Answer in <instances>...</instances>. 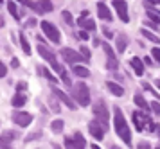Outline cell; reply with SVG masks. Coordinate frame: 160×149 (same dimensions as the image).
<instances>
[{"label": "cell", "instance_id": "cell-18", "mask_svg": "<svg viewBox=\"0 0 160 149\" xmlns=\"http://www.w3.org/2000/svg\"><path fill=\"white\" fill-rule=\"evenodd\" d=\"M25 102H27V97L23 95V93H16L15 97L11 99V104L15 108H23L25 106Z\"/></svg>", "mask_w": 160, "mask_h": 149}, {"label": "cell", "instance_id": "cell-35", "mask_svg": "<svg viewBox=\"0 0 160 149\" xmlns=\"http://www.w3.org/2000/svg\"><path fill=\"white\" fill-rule=\"evenodd\" d=\"M151 56L155 57V61H157V63H160V47H155V49L151 50Z\"/></svg>", "mask_w": 160, "mask_h": 149}, {"label": "cell", "instance_id": "cell-38", "mask_svg": "<svg viewBox=\"0 0 160 149\" xmlns=\"http://www.w3.org/2000/svg\"><path fill=\"white\" fill-rule=\"evenodd\" d=\"M25 88H27V83H25V81H20V83L16 85V90H18V92H22V90H25Z\"/></svg>", "mask_w": 160, "mask_h": 149}, {"label": "cell", "instance_id": "cell-7", "mask_svg": "<svg viewBox=\"0 0 160 149\" xmlns=\"http://www.w3.org/2000/svg\"><path fill=\"white\" fill-rule=\"evenodd\" d=\"M87 140L83 138L79 131H76L72 137H65V149H85Z\"/></svg>", "mask_w": 160, "mask_h": 149}, {"label": "cell", "instance_id": "cell-6", "mask_svg": "<svg viewBox=\"0 0 160 149\" xmlns=\"http://www.w3.org/2000/svg\"><path fill=\"white\" fill-rule=\"evenodd\" d=\"M40 27H42V31H43V34L47 36V38H49L52 43H59V42H61V34H59L58 27H56L54 23L43 20L42 23H40Z\"/></svg>", "mask_w": 160, "mask_h": 149}, {"label": "cell", "instance_id": "cell-36", "mask_svg": "<svg viewBox=\"0 0 160 149\" xmlns=\"http://www.w3.org/2000/svg\"><path fill=\"white\" fill-rule=\"evenodd\" d=\"M81 56L85 57V59H90V50H88V47H85V45H81Z\"/></svg>", "mask_w": 160, "mask_h": 149}, {"label": "cell", "instance_id": "cell-47", "mask_svg": "<svg viewBox=\"0 0 160 149\" xmlns=\"http://www.w3.org/2000/svg\"><path fill=\"white\" fill-rule=\"evenodd\" d=\"M157 85H158V88H160V79H158V81H157Z\"/></svg>", "mask_w": 160, "mask_h": 149}, {"label": "cell", "instance_id": "cell-17", "mask_svg": "<svg viewBox=\"0 0 160 149\" xmlns=\"http://www.w3.org/2000/svg\"><path fill=\"white\" fill-rule=\"evenodd\" d=\"M78 23H79L81 31H87V32L95 29V22L94 20H88V18H79V20H78Z\"/></svg>", "mask_w": 160, "mask_h": 149}, {"label": "cell", "instance_id": "cell-13", "mask_svg": "<svg viewBox=\"0 0 160 149\" xmlns=\"http://www.w3.org/2000/svg\"><path fill=\"white\" fill-rule=\"evenodd\" d=\"M88 131H90V135L94 137L95 140H102V138H104V133H106L97 121H92L90 124H88Z\"/></svg>", "mask_w": 160, "mask_h": 149}, {"label": "cell", "instance_id": "cell-45", "mask_svg": "<svg viewBox=\"0 0 160 149\" xmlns=\"http://www.w3.org/2000/svg\"><path fill=\"white\" fill-rule=\"evenodd\" d=\"M102 32H104V34L108 36V38H110V36H112V32H110V31H108V27H104V29H102Z\"/></svg>", "mask_w": 160, "mask_h": 149}, {"label": "cell", "instance_id": "cell-37", "mask_svg": "<svg viewBox=\"0 0 160 149\" xmlns=\"http://www.w3.org/2000/svg\"><path fill=\"white\" fill-rule=\"evenodd\" d=\"M6 74H8V67L0 61V77H6Z\"/></svg>", "mask_w": 160, "mask_h": 149}, {"label": "cell", "instance_id": "cell-5", "mask_svg": "<svg viewBox=\"0 0 160 149\" xmlns=\"http://www.w3.org/2000/svg\"><path fill=\"white\" fill-rule=\"evenodd\" d=\"M38 54H40V56L43 57L45 61H49V63L52 65V68H54V70L58 72V74L65 72L63 68H61V65H59L58 61H56V54H54V52H52L51 49H47V47H45L43 43H40V45H38Z\"/></svg>", "mask_w": 160, "mask_h": 149}, {"label": "cell", "instance_id": "cell-10", "mask_svg": "<svg viewBox=\"0 0 160 149\" xmlns=\"http://www.w3.org/2000/svg\"><path fill=\"white\" fill-rule=\"evenodd\" d=\"M13 122H15L16 126L25 128V126H29L31 122H32V115L27 113V112H15L13 113Z\"/></svg>", "mask_w": 160, "mask_h": 149}, {"label": "cell", "instance_id": "cell-25", "mask_svg": "<svg viewBox=\"0 0 160 149\" xmlns=\"http://www.w3.org/2000/svg\"><path fill=\"white\" fill-rule=\"evenodd\" d=\"M8 9H9V14H11L15 20H20V14H18V9H16L15 2H8Z\"/></svg>", "mask_w": 160, "mask_h": 149}, {"label": "cell", "instance_id": "cell-27", "mask_svg": "<svg viewBox=\"0 0 160 149\" xmlns=\"http://www.w3.org/2000/svg\"><path fill=\"white\" fill-rule=\"evenodd\" d=\"M101 47H102V50L106 52V56H108V59H115V54H113V49L110 47L108 43H106V42H102V43H101Z\"/></svg>", "mask_w": 160, "mask_h": 149}, {"label": "cell", "instance_id": "cell-41", "mask_svg": "<svg viewBox=\"0 0 160 149\" xmlns=\"http://www.w3.org/2000/svg\"><path fill=\"white\" fill-rule=\"evenodd\" d=\"M11 67H13V68H18V67H20V63H18V59H16V57L11 59Z\"/></svg>", "mask_w": 160, "mask_h": 149}, {"label": "cell", "instance_id": "cell-24", "mask_svg": "<svg viewBox=\"0 0 160 149\" xmlns=\"http://www.w3.org/2000/svg\"><path fill=\"white\" fill-rule=\"evenodd\" d=\"M140 34L144 36V38H148V40H151L153 43H160V38L157 34H153L151 31H148V29H140Z\"/></svg>", "mask_w": 160, "mask_h": 149}, {"label": "cell", "instance_id": "cell-14", "mask_svg": "<svg viewBox=\"0 0 160 149\" xmlns=\"http://www.w3.org/2000/svg\"><path fill=\"white\" fill-rule=\"evenodd\" d=\"M97 14L101 20H106V22H112V13L108 11V6L104 2H97Z\"/></svg>", "mask_w": 160, "mask_h": 149}, {"label": "cell", "instance_id": "cell-42", "mask_svg": "<svg viewBox=\"0 0 160 149\" xmlns=\"http://www.w3.org/2000/svg\"><path fill=\"white\" fill-rule=\"evenodd\" d=\"M79 38L81 40H88V32L87 31H79Z\"/></svg>", "mask_w": 160, "mask_h": 149}, {"label": "cell", "instance_id": "cell-49", "mask_svg": "<svg viewBox=\"0 0 160 149\" xmlns=\"http://www.w3.org/2000/svg\"><path fill=\"white\" fill-rule=\"evenodd\" d=\"M155 149H160V146H157V147H155Z\"/></svg>", "mask_w": 160, "mask_h": 149}, {"label": "cell", "instance_id": "cell-44", "mask_svg": "<svg viewBox=\"0 0 160 149\" xmlns=\"http://www.w3.org/2000/svg\"><path fill=\"white\" fill-rule=\"evenodd\" d=\"M34 23H36V20L31 18V20H27V27H34Z\"/></svg>", "mask_w": 160, "mask_h": 149}, {"label": "cell", "instance_id": "cell-21", "mask_svg": "<svg viewBox=\"0 0 160 149\" xmlns=\"http://www.w3.org/2000/svg\"><path fill=\"white\" fill-rule=\"evenodd\" d=\"M36 68H38V72H40L42 76H45V77L49 79V81H51V85H56V83H58V79L54 77V76H52L51 72H49L47 68H45V67H36Z\"/></svg>", "mask_w": 160, "mask_h": 149}, {"label": "cell", "instance_id": "cell-16", "mask_svg": "<svg viewBox=\"0 0 160 149\" xmlns=\"http://www.w3.org/2000/svg\"><path fill=\"white\" fill-rule=\"evenodd\" d=\"M72 72L78 76V77L85 79V77H90V70H88L87 67H83V65H74Z\"/></svg>", "mask_w": 160, "mask_h": 149}, {"label": "cell", "instance_id": "cell-30", "mask_svg": "<svg viewBox=\"0 0 160 149\" xmlns=\"http://www.w3.org/2000/svg\"><path fill=\"white\" fill-rule=\"evenodd\" d=\"M0 149H13L11 140H6L4 137H0Z\"/></svg>", "mask_w": 160, "mask_h": 149}, {"label": "cell", "instance_id": "cell-11", "mask_svg": "<svg viewBox=\"0 0 160 149\" xmlns=\"http://www.w3.org/2000/svg\"><path fill=\"white\" fill-rule=\"evenodd\" d=\"M59 54H61V57L65 59L67 63H70V65H76V63L81 59V54H79V52H76L74 49H68V47L61 49V50H59Z\"/></svg>", "mask_w": 160, "mask_h": 149}, {"label": "cell", "instance_id": "cell-2", "mask_svg": "<svg viewBox=\"0 0 160 149\" xmlns=\"http://www.w3.org/2000/svg\"><path fill=\"white\" fill-rule=\"evenodd\" d=\"M72 97L76 101V104H79V106H88L90 104V90H88V86L85 83H76L72 86Z\"/></svg>", "mask_w": 160, "mask_h": 149}, {"label": "cell", "instance_id": "cell-19", "mask_svg": "<svg viewBox=\"0 0 160 149\" xmlns=\"http://www.w3.org/2000/svg\"><path fill=\"white\" fill-rule=\"evenodd\" d=\"M106 86H108L110 92L113 93V95H117V97H121V95L124 93V88H122V86L117 85V83H113V81H108V83H106Z\"/></svg>", "mask_w": 160, "mask_h": 149}, {"label": "cell", "instance_id": "cell-4", "mask_svg": "<svg viewBox=\"0 0 160 149\" xmlns=\"http://www.w3.org/2000/svg\"><path fill=\"white\" fill-rule=\"evenodd\" d=\"M133 122H135V126H137V131H153L155 129V124L151 122L149 119V115L146 113V112H133Z\"/></svg>", "mask_w": 160, "mask_h": 149}, {"label": "cell", "instance_id": "cell-12", "mask_svg": "<svg viewBox=\"0 0 160 149\" xmlns=\"http://www.w3.org/2000/svg\"><path fill=\"white\" fill-rule=\"evenodd\" d=\"M112 6L117 9V13H119V18L122 22H130V14H128V4L126 2H121V0H113L112 2Z\"/></svg>", "mask_w": 160, "mask_h": 149}, {"label": "cell", "instance_id": "cell-26", "mask_svg": "<svg viewBox=\"0 0 160 149\" xmlns=\"http://www.w3.org/2000/svg\"><path fill=\"white\" fill-rule=\"evenodd\" d=\"M20 45H22L23 52H25V54L29 56V54H31V47H29V42H27V38H25V36H23L22 32H20Z\"/></svg>", "mask_w": 160, "mask_h": 149}, {"label": "cell", "instance_id": "cell-8", "mask_svg": "<svg viewBox=\"0 0 160 149\" xmlns=\"http://www.w3.org/2000/svg\"><path fill=\"white\" fill-rule=\"evenodd\" d=\"M52 93H54V97H56V99H59L61 102H65V106L68 108V110H76V106H78V104H76V102H74V101L70 99V97L63 92V90H59L58 86L52 85Z\"/></svg>", "mask_w": 160, "mask_h": 149}, {"label": "cell", "instance_id": "cell-3", "mask_svg": "<svg viewBox=\"0 0 160 149\" xmlns=\"http://www.w3.org/2000/svg\"><path fill=\"white\" fill-rule=\"evenodd\" d=\"M94 117H95V121L102 126V129L106 131V129H108V122H110V113H108L106 104H104L102 101H97L94 104Z\"/></svg>", "mask_w": 160, "mask_h": 149}, {"label": "cell", "instance_id": "cell-33", "mask_svg": "<svg viewBox=\"0 0 160 149\" xmlns=\"http://www.w3.org/2000/svg\"><path fill=\"white\" fill-rule=\"evenodd\" d=\"M149 110H153V113H155V115H160V102L153 101L151 106H149Z\"/></svg>", "mask_w": 160, "mask_h": 149}, {"label": "cell", "instance_id": "cell-46", "mask_svg": "<svg viewBox=\"0 0 160 149\" xmlns=\"http://www.w3.org/2000/svg\"><path fill=\"white\" fill-rule=\"evenodd\" d=\"M92 149H101V147H99L97 144H92Z\"/></svg>", "mask_w": 160, "mask_h": 149}, {"label": "cell", "instance_id": "cell-23", "mask_svg": "<svg viewBox=\"0 0 160 149\" xmlns=\"http://www.w3.org/2000/svg\"><path fill=\"white\" fill-rule=\"evenodd\" d=\"M63 121H59V119H56V121H52L51 124V129H52V133H56V135H59L61 131H63Z\"/></svg>", "mask_w": 160, "mask_h": 149}, {"label": "cell", "instance_id": "cell-29", "mask_svg": "<svg viewBox=\"0 0 160 149\" xmlns=\"http://www.w3.org/2000/svg\"><path fill=\"white\" fill-rule=\"evenodd\" d=\"M61 18H63V20H65L67 23H68V25H72V23H74V20H72V14H70V11H63V13H61Z\"/></svg>", "mask_w": 160, "mask_h": 149}, {"label": "cell", "instance_id": "cell-9", "mask_svg": "<svg viewBox=\"0 0 160 149\" xmlns=\"http://www.w3.org/2000/svg\"><path fill=\"white\" fill-rule=\"evenodd\" d=\"M23 6L34 9L38 14H45V13H51L52 11V4L51 2H23Z\"/></svg>", "mask_w": 160, "mask_h": 149}, {"label": "cell", "instance_id": "cell-48", "mask_svg": "<svg viewBox=\"0 0 160 149\" xmlns=\"http://www.w3.org/2000/svg\"><path fill=\"white\" fill-rule=\"evenodd\" d=\"M112 149H119V147H117V146H113V147H112Z\"/></svg>", "mask_w": 160, "mask_h": 149}, {"label": "cell", "instance_id": "cell-32", "mask_svg": "<svg viewBox=\"0 0 160 149\" xmlns=\"http://www.w3.org/2000/svg\"><path fill=\"white\" fill-rule=\"evenodd\" d=\"M0 137H4V138H6V140H11V138H18V133H15V131H6V133H4V135H0ZM11 142H13V140H11Z\"/></svg>", "mask_w": 160, "mask_h": 149}, {"label": "cell", "instance_id": "cell-31", "mask_svg": "<svg viewBox=\"0 0 160 149\" xmlns=\"http://www.w3.org/2000/svg\"><path fill=\"white\" fill-rule=\"evenodd\" d=\"M49 104H51V108L56 112V113H59V106H58V101H56V97H49Z\"/></svg>", "mask_w": 160, "mask_h": 149}, {"label": "cell", "instance_id": "cell-40", "mask_svg": "<svg viewBox=\"0 0 160 149\" xmlns=\"http://www.w3.org/2000/svg\"><path fill=\"white\" fill-rule=\"evenodd\" d=\"M137 149H151V146H149L148 142H140V144L137 146Z\"/></svg>", "mask_w": 160, "mask_h": 149}, {"label": "cell", "instance_id": "cell-15", "mask_svg": "<svg viewBox=\"0 0 160 149\" xmlns=\"http://www.w3.org/2000/svg\"><path fill=\"white\" fill-rule=\"evenodd\" d=\"M130 65H131V68H133V72H135L137 76H142V74H144V63H142L140 57H131Z\"/></svg>", "mask_w": 160, "mask_h": 149}, {"label": "cell", "instance_id": "cell-1", "mask_svg": "<svg viewBox=\"0 0 160 149\" xmlns=\"http://www.w3.org/2000/svg\"><path fill=\"white\" fill-rule=\"evenodd\" d=\"M113 126H115V133L119 135V138H122L124 144L131 147V131H130V126H128V122L124 119L122 112H121V108L115 106L113 108Z\"/></svg>", "mask_w": 160, "mask_h": 149}, {"label": "cell", "instance_id": "cell-34", "mask_svg": "<svg viewBox=\"0 0 160 149\" xmlns=\"http://www.w3.org/2000/svg\"><path fill=\"white\" fill-rule=\"evenodd\" d=\"M148 18H149V20H153V22H155V23H157V27H158V25H160V16H157V14H155V13H151V11H148Z\"/></svg>", "mask_w": 160, "mask_h": 149}, {"label": "cell", "instance_id": "cell-43", "mask_svg": "<svg viewBox=\"0 0 160 149\" xmlns=\"http://www.w3.org/2000/svg\"><path fill=\"white\" fill-rule=\"evenodd\" d=\"M88 13H90L88 9H83V11H81V18H88Z\"/></svg>", "mask_w": 160, "mask_h": 149}, {"label": "cell", "instance_id": "cell-22", "mask_svg": "<svg viewBox=\"0 0 160 149\" xmlns=\"http://www.w3.org/2000/svg\"><path fill=\"white\" fill-rule=\"evenodd\" d=\"M126 45H128V42H126V36L119 34V36H117V50H119L121 54L126 50Z\"/></svg>", "mask_w": 160, "mask_h": 149}, {"label": "cell", "instance_id": "cell-50", "mask_svg": "<svg viewBox=\"0 0 160 149\" xmlns=\"http://www.w3.org/2000/svg\"><path fill=\"white\" fill-rule=\"evenodd\" d=\"M0 6H2V2H0Z\"/></svg>", "mask_w": 160, "mask_h": 149}, {"label": "cell", "instance_id": "cell-39", "mask_svg": "<svg viewBox=\"0 0 160 149\" xmlns=\"http://www.w3.org/2000/svg\"><path fill=\"white\" fill-rule=\"evenodd\" d=\"M59 76H61V79H63V83H65V85H70V79H68V76H67V72H61Z\"/></svg>", "mask_w": 160, "mask_h": 149}, {"label": "cell", "instance_id": "cell-28", "mask_svg": "<svg viewBox=\"0 0 160 149\" xmlns=\"http://www.w3.org/2000/svg\"><path fill=\"white\" fill-rule=\"evenodd\" d=\"M106 68H110V70H117V68H119V61H117V57L115 59H108V61H106Z\"/></svg>", "mask_w": 160, "mask_h": 149}, {"label": "cell", "instance_id": "cell-20", "mask_svg": "<svg viewBox=\"0 0 160 149\" xmlns=\"http://www.w3.org/2000/svg\"><path fill=\"white\" fill-rule=\"evenodd\" d=\"M133 102H135L138 108H142L146 113H148V110H149V104L146 102V99L142 97V95H140V93H135V95H133Z\"/></svg>", "mask_w": 160, "mask_h": 149}]
</instances>
